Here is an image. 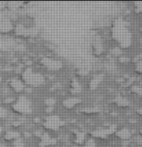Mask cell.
Returning <instances> with one entry per match:
<instances>
[{
    "instance_id": "7c38bea8",
    "label": "cell",
    "mask_w": 142,
    "mask_h": 147,
    "mask_svg": "<svg viewBox=\"0 0 142 147\" xmlns=\"http://www.w3.org/2000/svg\"><path fill=\"white\" fill-rule=\"evenodd\" d=\"M93 51L95 53L97 54H101L102 51H104V48H102V41L100 38H96V40L94 41L93 43Z\"/></svg>"
},
{
    "instance_id": "2e32d148",
    "label": "cell",
    "mask_w": 142,
    "mask_h": 147,
    "mask_svg": "<svg viewBox=\"0 0 142 147\" xmlns=\"http://www.w3.org/2000/svg\"><path fill=\"white\" fill-rule=\"evenodd\" d=\"M116 104L118 105V106H120V107H127V106H129L128 100L122 98V97H119V98L116 100Z\"/></svg>"
},
{
    "instance_id": "9c48e42d",
    "label": "cell",
    "mask_w": 142,
    "mask_h": 147,
    "mask_svg": "<svg viewBox=\"0 0 142 147\" xmlns=\"http://www.w3.org/2000/svg\"><path fill=\"white\" fill-rule=\"evenodd\" d=\"M55 140L54 138H50L48 135H44L43 136V138H41L40 142H39V145H40L41 147H47V146H51L53 145V144H55Z\"/></svg>"
},
{
    "instance_id": "ac0fdd59",
    "label": "cell",
    "mask_w": 142,
    "mask_h": 147,
    "mask_svg": "<svg viewBox=\"0 0 142 147\" xmlns=\"http://www.w3.org/2000/svg\"><path fill=\"white\" fill-rule=\"evenodd\" d=\"M8 115V110L5 107L0 106V119H5Z\"/></svg>"
},
{
    "instance_id": "ffe728a7",
    "label": "cell",
    "mask_w": 142,
    "mask_h": 147,
    "mask_svg": "<svg viewBox=\"0 0 142 147\" xmlns=\"http://www.w3.org/2000/svg\"><path fill=\"white\" fill-rule=\"evenodd\" d=\"M135 71H136V73L142 74V60L141 61H138L135 64Z\"/></svg>"
},
{
    "instance_id": "ba28073f",
    "label": "cell",
    "mask_w": 142,
    "mask_h": 147,
    "mask_svg": "<svg viewBox=\"0 0 142 147\" xmlns=\"http://www.w3.org/2000/svg\"><path fill=\"white\" fill-rule=\"evenodd\" d=\"M15 28V25L13 24V22H11L10 20H2L0 22V33L2 34H7V33H10L14 30Z\"/></svg>"
},
{
    "instance_id": "8992f818",
    "label": "cell",
    "mask_w": 142,
    "mask_h": 147,
    "mask_svg": "<svg viewBox=\"0 0 142 147\" xmlns=\"http://www.w3.org/2000/svg\"><path fill=\"white\" fill-rule=\"evenodd\" d=\"M32 28H28L27 26L22 24V23H17L14 28L15 35L18 37H22V38H27V37L32 36Z\"/></svg>"
},
{
    "instance_id": "8fae6325",
    "label": "cell",
    "mask_w": 142,
    "mask_h": 147,
    "mask_svg": "<svg viewBox=\"0 0 142 147\" xmlns=\"http://www.w3.org/2000/svg\"><path fill=\"white\" fill-rule=\"evenodd\" d=\"M4 138L8 141L17 140L18 138H20V134L17 131H8V132L5 133Z\"/></svg>"
},
{
    "instance_id": "44dd1931",
    "label": "cell",
    "mask_w": 142,
    "mask_h": 147,
    "mask_svg": "<svg viewBox=\"0 0 142 147\" xmlns=\"http://www.w3.org/2000/svg\"><path fill=\"white\" fill-rule=\"evenodd\" d=\"M135 6L137 7V8H136V9H137V11L142 13V2H141V3H136Z\"/></svg>"
},
{
    "instance_id": "6da1fadb",
    "label": "cell",
    "mask_w": 142,
    "mask_h": 147,
    "mask_svg": "<svg viewBox=\"0 0 142 147\" xmlns=\"http://www.w3.org/2000/svg\"><path fill=\"white\" fill-rule=\"evenodd\" d=\"M112 36L117 42L120 48H128L131 43V36L130 30L127 28L125 23L122 20H118L113 24Z\"/></svg>"
},
{
    "instance_id": "e0dca14e",
    "label": "cell",
    "mask_w": 142,
    "mask_h": 147,
    "mask_svg": "<svg viewBox=\"0 0 142 147\" xmlns=\"http://www.w3.org/2000/svg\"><path fill=\"white\" fill-rule=\"evenodd\" d=\"M102 80V78L101 77H95L92 78V80H91V82H90V84H91V87L92 88H95L97 85L100 83V81H101Z\"/></svg>"
},
{
    "instance_id": "4fadbf2b",
    "label": "cell",
    "mask_w": 142,
    "mask_h": 147,
    "mask_svg": "<svg viewBox=\"0 0 142 147\" xmlns=\"http://www.w3.org/2000/svg\"><path fill=\"white\" fill-rule=\"evenodd\" d=\"M116 136L121 140H129L131 138V132L127 129H122L116 132Z\"/></svg>"
},
{
    "instance_id": "d6986e66",
    "label": "cell",
    "mask_w": 142,
    "mask_h": 147,
    "mask_svg": "<svg viewBox=\"0 0 142 147\" xmlns=\"http://www.w3.org/2000/svg\"><path fill=\"white\" fill-rule=\"evenodd\" d=\"M13 147H24V142L22 141V138H18V140L15 141L14 146Z\"/></svg>"
},
{
    "instance_id": "5b68a950",
    "label": "cell",
    "mask_w": 142,
    "mask_h": 147,
    "mask_svg": "<svg viewBox=\"0 0 142 147\" xmlns=\"http://www.w3.org/2000/svg\"><path fill=\"white\" fill-rule=\"evenodd\" d=\"M41 64L48 71H59L63 67L61 61L51 57H43L41 59Z\"/></svg>"
},
{
    "instance_id": "30bf717a",
    "label": "cell",
    "mask_w": 142,
    "mask_h": 147,
    "mask_svg": "<svg viewBox=\"0 0 142 147\" xmlns=\"http://www.w3.org/2000/svg\"><path fill=\"white\" fill-rule=\"evenodd\" d=\"M79 99L77 98H68L63 101V106L64 107L68 109H71L73 107H75L77 104H79Z\"/></svg>"
},
{
    "instance_id": "7402d4cb",
    "label": "cell",
    "mask_w": 142,
    "mask_h": 147,
    "mask_svg": "<svg viewBox=\"0 0 142 147\" xmlns=\"http://www.w3.org/2000/svg\"><path fill=\"white\" fill-rule=\"evenodd\" d=\"M2 133H3V128H2L1 126H0V136H1Z\"/></svg>"
},
{
    "instance_id": "3957f363",
    "label": "cell",
    "mask_w": 142,
    "mask_h": 147,
    "mask_svg": "<svg viewBox=\"0 0 142 147\" xmlns=\"http://www.w3.org/2000/svg\"><path fill=\"white\" fill-rule=\"evenodd\" d=\"M12 109L18 114H30L32 113V104L30 100H28L25 96H20L15 100V102L13 104Z\"/></svg>"
},
{
    "instance_id": "9a60e30c",
    "label": "cell",
    "mask_w": 142,
    "mask_h": 147,
    "mask_svg": "<svg viewBox=\"0 0 142 147\" xmlns=\"http://www.w3.org/2000/svg\"><path fill=\"white\" fill-rule=\"evenodd\" d=\"M80 90H81V87H80L79 83H78L77 80L73 81L72 85H71V91H72L73 94H75V93H78Z\"/></svg>"
},
{
    "instance_id": "5bb4252c",
    "label": "cell",
    "mask_w": 142,
    "mask_h": 147,
    "mask_svg": "<svg viewBox=\"0 0 142 147\" xmlns=\"http://www.w3.org/2000/svg\"><path fill=\"white\" fill-rule=\"evenodd\" d=\"M84 140H85V135L82 132H77L75 133V141L77 145H82L84 142Z\"/></svg>"
},
{
    "instance_id": "7a4b0ae2",
    "label": "cell",
    "mask_w": 142,
    "mask_h": 147,
    "mask_svg": "<svg viewBox=\"0 0 142 147\" xmlns=\"http://www.w3.org/2000/svg\"><path fill=\"white\" fill-rule=\"evenodd\" d=\"M22 81L31 87H39L44 83V78L41 73L36 72L32 68H26L22 73Z\"/></svg>"
},
{
    "instance_id": "277c9868",
    "label": "cell",
    "mask_w": 142,
    "mask_h": 147,
    "mask_svg": "<svg viewBox=\"0 0 142 147\" xmlns=\"http://www.w3.org/2000/svg\"><path fill=\"white\" fill-rule=\"evenodd\" d=\"M64 122L58 115H49L43 122V127L47 131H58Z\"/></svg>"
},
{
    "instance_id": "52a82bcc",
    "label": "cell",
    "mask_w": 142,
    "mask_h": 147,
    "mask_svg": "<svg viewBox=\"0 0 142 147\" xmlns=\"http://www.w3.org/2000/svg\"><path fill=\"white\" fill-rule=\"evenodd\" d=\"M9 85L15 93H22L25 88V84L22 82V80H18V78H12L9 82Z\"/></svg>"
}]
</instances>
